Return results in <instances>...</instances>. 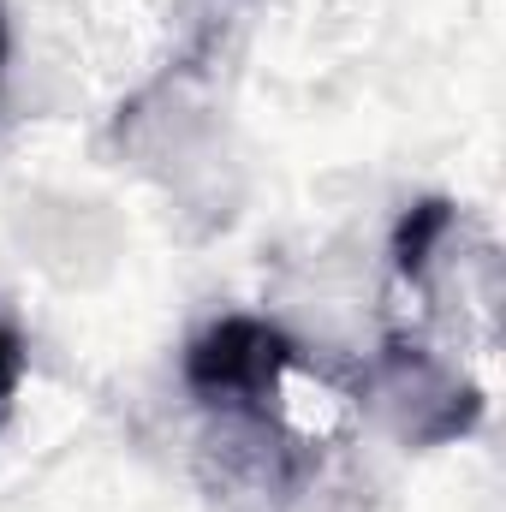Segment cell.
Here are the masks:
<instances>
[{"label":"cell","instance_id":"cell-1","mask_svg":"<svg viewBox=\"0 0 506 512\" xmlns=\"http://www.w3.org/2000/svg\"><path fill=\"white\" fill-rule=\"evenodd\" d=\"M292 364H298V346L286 340V328L262 316H215L209 328L191 334L179 376L191 399L215 417H268Z\"/></svg>","mask_w":506,"mask_h":512},{"label":"cell","instance_id":"cell-2","mask_svg":"<svg viewBox=\"0 0 506 512\" xmlns=\"http://www.w3.org/2000/svg\"><path fill=\"white\" fill-rule=\"evenodd\" d=\"M381 393H387L399 429L411 441H429V447L471 435L477 417H483V393L477 387L459 370H447L441 358H429L423 346H405V340H393L381 352Z\"/></svg>","mask_w":506,"mask_h":512},{"label":"cell","instance_id":"cell-3","mask_svg":"<svg viewBox=\"0 0 506 512\" xmlns=\"http://www.w3.org/2000/svg\"><path fill=\"white\" fill-rule=\"evenodd\" d=\"M447 233H453V203H441V197L411 203V209L399 215V227H393V268H399L405 280H423L429 262H435V251L447 245Z\"/></svg>","mask_w":506,"mask_h":512},{"label":"cell","instance_id":"cell-4","mask_svg":"<svg viewBox=\"0 0 506 512\" xmlns=\"http://www.w3.org/2000/svg\"><path fill=\"white\" fill-rule=\"evenodd\" d=\"M24 370H30V358H24V334L0 316V405L24 387Z\"/></svg>","mask_w":506,"mask_h":512},{"label":"cell","instance_id":"cell-5","mask_svg":"<svg viewBox=\"0 0 506 512\" xmlns=\"http://www.w3.org/2000/svg\"><path fill=\"white\" fill-rule=\"evenodd\" d=\"M6 54H12V30H6V6H0V84H6Z\"/></svg>","mask_w":506,"mask_h":512}]
</instances>
